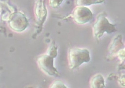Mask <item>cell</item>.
<instances>
[{
    "label": "cell",
    "instance_id": "6",
    "mask_svg": "<svg viewBox=\"0 0 125 88\" xmlns=\"http://www.w3.org/2000/svg\"><path fill=\"white\" fill-rule=\"evenodd\" d=\"M35 14L38 21L42 23L45 21L47 15V10L44 3L42 0H38L35 8Z\"/></svg>",
    "mask_w": 125,
    "mask_h": 88
},
{
    "label": "cell",
    "instance_id": "3",
    "mask_svg": "<svg viewBox=\"0 0 125 88\" xmlns=\"http://www.w3.org/2000/svg\"><path fill=\"white\" fill-rule=\"evenodd\" d=\"M10 28L14 31L21 32L28 27V22L25 15L20 12H14L8 19Z\"/></svg>",
    "mask_w": 125,
    "mask_h": 88
},
{
    "label": "cell",
    "instance_id": "5",
    "mask_svg": "<svg viewBox=\"0 0 125 88\" xmlns=\"http://www.w3.org/2000/svg\"><path fill=\"white\" fill-rule=\"evenodd\" d=\"M54 58L47 54H43L38 57L37 62L40 67L48 75L59 77V73L54 66Z\"/></svg>",
    "mask_w": 125,
    "mask_h": 88
},
{
    "label": "cell",
    "instance_id": "11",
    "mask_svg": "<svg viewBox=\"0 0 125 88\" xmlns=\"http://www.w3.org/2000/svg\"><path fill=\"white\" fill-rule=\"evenodd\" d=\"M50 88H68L64 83L61 80H58L54 81Z\"/></svg>",
    "mask_w": 125,
    "mask_h": 88
},
{
    "label": "cell",
    "instance_id": "13",
    "mask_svg": "<svg viewBox=\"0 0 125 88\" xmlns=\"http://www.w3.org/2000/svg\"><path fill=\"white\" fill-rule=\"evenodd\" d=\"M117 55L120 60L123 61L125 59V49H122L119 50L117 53Z\"/></svg>",
    "mask_w": 125,
    "mask_h": 88
},
{
    "label": "cell",
    "instance_id": "8",
    "mask_svg": "<svg viewBox=\"0 0 125 88\" xmlns=\"http://www.w3.org/2000/svg\"><path fill=\"white\" fill-rule=\"evenodd\" d=\"M123 44L122 42V37L121 35H118L115 38L112 43L110 47V51L111 54H117V52L122 49Z\"/></svg>",
    "mask_w": 125,
    "mask_h": 88
},
{
    "label": "cell",
    "instance_id": "4",
    "mask_svg": "<svg viewBox=\"0 0 125 88\" xmlns=\"http://www.w3.org/2000/svg\"><path fill=\"white\" fill-rule=\"evenodd\" d=\"M71 16L75 22L79 24L86 23L93 18L91 10L84 6H77L73 10Z\"/></svg>",
    "mask_w": 125,
    "mask_h": 88
},
{
    "label": "cell",
    "instance_id": "7",
    "mask_svg": "<svg viewBox=\"0 0 125 88\" xmlns=\"http://www.w3.org/2000/svg\"><path fill=\"white\" fill-rule=\"evenodd\" d=\"M91 88H105L104 79L101 74H98L94 75L91 81Z\"/></svg>",
    "mask_w": 125,
    "mask_h": 88
},
{
    "label": "cell",
    "instance_id": "1",
    "mask_svg": "<svg viewBox=\"0 0 125 88\" xmlns=\"http://www.w3.org/2000/svg\"><path fill=\"white\" fill-rule=\"evenodd\" d=\"M69 66L71 69L78 68L91 60L89 51L86 48H73L70 49L68 55Z\"/></svg>",
    "mask_w": 125,
    "mask_h": 88
},
{
    "label": "cell",
    "instance_id": "2",
    "mask_svg": "<svg viewBox=\"0 0 125 88\" xmlns=\"http://www.w3.org/2000/svg\"><path fill=\"white\" fill-rule=\"evenodd\" d=\"M93 29L94 36L97 38H101L105 33L110 34L116 31L115 25L111 23L103 14L98 16Z\"/></svg>",
    "mask_w": 125,
    "mask_h": 88
},
{
    "label": "cell",
    "instance_id": "12",
    "mask_svg": "<svg viewBox=\"0 0 125 88\" xmlns=\"http://www.w3.org/2000/svg\"><path fill=\"white\" fill-rule=\"evenodd\" d=\"M63 0H49L50 6L52 8H56L60 6Z\"/></svg>",
    "mask_w": 125,
    "mask_h": 88
},
{
    "label": "cell",
    "instance_id": "9",
    "mask_svg": "<svg viewBox=\"0 0 125 88\" xmlns=\"http://www.w3.org/2000/svg\"><path fill=\"white\" fill-rule=\"evenodd\" d=\"M105 0H76V4L77 6H90L94 4H100L104 2Z\"/></svg>",
    "mask_w": 125,
    "mask_h": 88
},
{
    "label": "cell",
    "instance_id": "10",
    "mask_svg": "<svg viewBox=\"0 0 125 88\" xmlns=\"http://www.w3.org/2000/svg\"><path fill=\"white\" fill-rule=\"evenodd\" d=\"M47 55L53 58H56L58 55V49L54 44H52L48 49Z\"/></svg>",
    "mask_w": 125,
    "mask_h": 88
}]
</instances>
